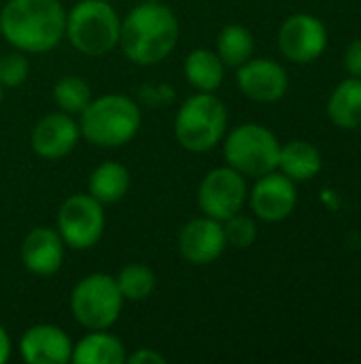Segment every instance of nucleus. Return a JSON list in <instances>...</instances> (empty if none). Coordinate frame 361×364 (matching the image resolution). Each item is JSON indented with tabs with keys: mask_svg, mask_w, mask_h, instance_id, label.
<instances>
[{
	"mask_svg": "<svg viewBox=\"0 0 361 364\" xmlns=\"http://www.w3.org/2000/svg\"><path fill=\"white\" fill-rule=\"evenodd\" d=\"M117 288L123 296V301H132V303H140V301H147L153 290H155V273L147 267V264H140V262H132V264H126L117 277Z\"/></svg>",
	"mask_w": 361,
	"mask_h": 364,
	"instance_id": "obj_23",
	"label": "nucleus"
},
{
	"mask_svg": "<svg viewBox=\"0 0 361 364\" xmlns=\"http://www.w3.org/2000/svg\"><path fill=\"white\" fill-rule=\"evenodd\" d=\"M236 83L240 92L255 102H277L285 96L289 79L285 68L268 58H251L238 66Z\"/></svg>",
	"mask_w": 361,
	"mask_h": 364,
	"instance_id": "obj_12",
	"label": "nucleus"
},
{
	"mask_svg": "<svg viewBox=\"0 0 361 364\" xmlns=\"http://www.w3.org/2000/svg\"><path fill=\"white\" fill-rule=\"evenodd\" d=\"M30 75V62L23 51L15 49L0 55V85L2 87H17Z\"/></svg>",
	"mask_w": 361,
	"mask_h": 364,
	"instance_id": "obj_26",
	"label": "nucleus"
},
{
	"mask_svg": "<svg viewBox=\"0 0 361 364\" xmlns=\"http://www.w3.org/2000/svg\"><path fill=\"white\" fill-rule=\"evenodd\" d=\"M138 96L149 107H164L174 98V90L170 85H164V83H157V85L145 83L138 87Z\"/></svg>",
	"mask_w": 361,
	"mask_h": 364,
	"instance_id": "obj_27",
	"label": "nucleus"
},
{
	"mask_svg": "<svg viewBox=\"0 0 361 364\" xmlns=\"http://www.w3.org/2000/svg\"><path fill=\"white\" fill-rule=\"evenodd\" d=\"M126 363L128 364H166V358L151 350V348H140L138 352H134L132 356H126Z\"/></svg>",
	"mask_w": 361,
	"mask_h": 364,
	"instance_id": "obj_29",
	"label": "nucleus"
},
{
	"mask_svg": "<svg viewBox=\"0 0 361 364\" xmlns=\"http://www.w3.org/2000/svg\"><path fill=\"white\" fill-rule=\"evenodd\" d=\"M177 41L179 19L164 2H140L121 21V51L138 66L160 64L172 53Z\"/></svg>",
	"mask_w": 361,
	"mask_h": 364,
	"instance_id": "obj_2",
	"label": "nucleus"
},
{
	"mask_svg": "<svg viewBox=\"0 0 361 364\" xmlns=\"http://www.w3.org/2000/svg\"><path fill=\"white\" fill-rule=\"evenodd\" d=\"M253 34L240 26V23H230L219 32L217 38V55L221 58L223 66L238 68L253 55Z\"/></svg>",
	"mask_w": 361,
	"mask_h": 364,
	"instance_id": "obj_22",
	"label": "nucleus"
},
{
	"mask_svg": "<svg viewBox=\"0 0 361 364\" xmlns=\"http://www.w3.org/2000/svg\"><path fill=\"white\" fill-rule=\"evenodd\" d=\"M247 181L232 166H219L206 173L198 188V207L204 215L226 222L243 211L247 203Z\"/></svg>",
	"mask_w": 361,
	"mask_h": 364,
	"instance_id": "obj_9",
	"label": "nucleus"
},
{
	"mask_svg": "<svg viewBox=\"0 0 361 364\" xmlns=\"http://www.w3.org/2000/svg\"><path fill=\"white\" fill-rule=\"evenodd\" d=\"M11 352H13L11 339H9L6 331L0 326V364H4L9 358H11Z\"/></svg>",
	"mask_w": 361,
	"mask_h": 364,
	"instance_id": "obj_30",
	"label": "nucleus"
},
{
	"mask_svg": "<svg viewBox=\"0 0 361 364\" xmlns=\"http://www.w3.org/2000/svg\"><path fill=\"white\" fill-rule=\"evenodd\" d=\"M0 34L23 53L51 51L66 34V11L60 0H9L0 11Z\"/></svg>",
	"mask_w": 361,
	"mask_h": 364,
	"instance_id": "obj_1",
	"label": "nucleus"
},
{
	"mask_svg": "<svg viewBox=\"0 0 361 364\" xmlns=\"http://www.w3.org/2000/svg\"><path fill=\"white\" fill-rule=\"evenodd\" d=\"M223 224V235H226V243L238 250H247L255 243L257 239V224L249 218L243 215L240 211L232 218H228Z\"/></svg>",
	"mask_w": 361,
	"mask_h": 364,
	"instance_id": "obj_25",
	"label": "nucleus"
},
{
	"mask_svg": "<svg viewBox=\"0 0 361 364\" xmlns=\"http://www.w3.org/2000/svg\"><path fill=\"white\" fill-rule=\"evenodd\" d=\"M328 45V30L321 19L309 13L287 17L279 30V49L283 55L298 64L317 60Z\"/></svg>",
	"mask_w": 361,
	"mask_h": 364,
	"instance_id": "obj_10",
	"label": "nucleus"
},
{
	"mask_svg": "<svg viewBox=\"0 0 361 364\" xmlns=\"http://www.w3.org/2000/svg\"><path fill=\"white\" fill-rule=\"evenodd\" d=\"M253 213L264 222H281L291 215L298 203L294 179L283 173H266L257 179L249 194Z\"/></svg>",
	"mask_w": 361,
	"mask_h": 364,
	"instance_id": "obj_11",
	"label": "nucleus"
},
{
	"mask_svg": "<svg viewBox=\"0 0 361 364\" xmlns=\"http://www.w3.org/2000/svg\"><path fill=\"white\" fill-rule=\"evenodd\" d=\"M143 2H162V0H143Z\"/></svg>",
	"mask_w": 361,
	"mask_h": 364,
	"instance_id": "obj_32",
	"label": "nucleus"
},
{
	"mask_svg": "<svg viewBox=\"0 0 361 364\" xmlns=\"http://www.w3.org/2000/svg\"><path fill=\"white\" fill-rule=\"evenodd\" d=\"M53 100L64 113H81L91 100V87L85 79L77 75H66L53 85Z\"/></svg>",
	"mask_w": 361,
	"mask_h": 364,
	"instance_id": "obj_24",
	"label": "nucleus"
},
{
	"mask_svg": "<svg viewBox=\"0 0 361 364\" xmlns=\"http://www.w3.org/2000/svg\"><path fill=\"white\" fill-rule=\"evenodd\" d=\"M72 339L53 324H36L30 326L21 341L19 352L21 358L30 364H66L72 358Z\"/></svg>",
	"mask_w": 361,
	"mask_h": 364,
	"instance_id": "obj_15",
	"label": "nucleus"
},
{
	"mask_svg": "<svg viewBox=\"0 0 361 364\" xmlns=\"http://www.w3.org/2000/svg\"><path fill=\"white\" fill-rule=\"evenodd\" d=\"M70 360L74 364H123L126 346L106 331H91L72 348Z\"/></svg>",
	"mask_w": 361,
	"mask_h": 364,
	"instance_id": "obj_17",
	"label": "nucleus"
},
{
	"mask_svg": "<svg viewBox=\"0 0 361 364\" xmlns=\"http://www.w3.org/2000/svg\"><path fill=\"white\" fill-rule=\"evenodd\" d=\"M2 100H4V92H2V85H0V105H2Z\"/></svg>",
	"mask_w": 361,
	"mask_h": 364,
	"instance_id": "obj_31",
	"label": "nucleus"
},
{
	"mask_svg": "<svg viewBox=\"0 0 361 364\" xmlns=\"http://www.w3.org/2000/svg\"><path fill=\"white\" fill-rule=\"evenodd\" d=\"M130 188V173L119 162H102L94 168L89 177V194L102 203L113 205L119 203Z\"/></svg>",
	"mask_w": 361,
	"mask_h": 364,
	"instance_id": "obj_21",
	"label": "nucleus"
},
{
	"mask_svg": "<svg viewBox=\"0 0 361 364\" xmlns=\"http://www.w3.org/2000/svg\"><path fill=\"white\" fill-rule=\"evenodd\" d=\"M121 19L106 0H81L66 13V38L85 55H104L119 45Z\"/></svg>",
	"mask_w": 361,
	"mask_h": 364,
	"instance_id": "obj_5",
	"label": "nucleus"
},
{
	"mask_svg": "<svg viewBox=\"0 0 361 364\" xmlns=\"http://www.w3.org/2000/svg\"><path fill=\"white\" fill-rule=\"evenodd\" d=\"M79 136H81L79 124L72 119L70 113L60 111V113H49L36 122V126L32 128L30 143L36 156L45 160H60L77 147Z\"/></svg>",
	"mask_w": 361,
	"mask_h": 364,
	"instance_id": "obj_14",
	"label": "nucleus"
},
{
	"mask_svg": "<svg viewBox=\"0 0 361 364\" xmlns=\"http://www.w3.org/2000/svg\"><path fill=\"white\" fill-rule=\"evenodd\" d=\"M223 224L209 215L187 222L179 235V252L185 262L204 267L215 262L226 250Z\"/></svg>",
	"mask_w": 361,
	"mask_h": 364,
	"instance_id": "obj_13",
	"label": "nucleus"
},
{
	"mask_svg": "<svg viewBox=\"0 0 361 364\" xmlns=\"http://www.w3.org/2000/svg\"><path fill=\"white\" fill-rule=\"evenodd\" d=\"M106 2H111V0H106Z\"/></svg>",
	"mask_w": 361,
	"mask_h": 364,
	"instance_id": "obj_33",
	"label": "nucleus"
},
{
	"mask_svg": "<svg viewBox=\"0 0 361 364\" xmlns=\"http://www.w3.org/2000/svg\"><path fill=\"white\" fill-rule=\"evenodd\" d=\"M228 128V109L213 92L189 96L174 117V136L191 154H204L217 147Z\"/></svg>",
	"mask_w": 361,
	"mask_h": 364,
	"instance_id": "obj_4",
	"label": "nucleus"
},
{
	"mask_svg": "<svg viewBox=\"0 0 361 364\" xmlns=\"http://www.w3.org/2000/svg\"><path fill=\"white\" fill-rule=\"evenodd\" d=\"M294 181H309L321 171V154L309 141H289L279 151V166Z\"/></svg>",
	"mask_w": 361,
	"mask_h": 364,
	"instance_id": "obj_18",
	"label": "nucleus"
},
{
	"mask_svg": "<svg viewBox=\"0 0 361 364\" xmlns=\"http://www.w3.org/2000/svg\"><path fill=\"white\" fill-rule=\"evenodd\" d=\"M281 143L266 126L243 124L236 126L223 143L228 166L245 177H262L279 166Z\"/></svg>",
	"mask_w": 361,
	"mask_h": 364,
	"instance_id": "obj_7",
	"label": "nucleus"
},
{
	"mask_svg": "<svg viewBox=\"0 0 361 364\" xmlns=\"http://www.w3.org/2000/svg\"><path fill=\"white\" fill-rule=\"evenodd\" d=\"M19 256L30 273L47 277L57 273L64 262V241L53 228L38 226L26 235Z\"/></svg>",
	"mask_w": 361,
	"mask_h": 364,
	"instance_id": "obj_16",
	"label": "nucleus"
},
{
	"mask_svg": "<svg viewBox=\"0 0 361 364\" xmlns=\"http://www.w3.org/2000/svg\"><path fill=\"white\" fill-rule=\"evenodd\" d=\"M104 205L91 194H72L57 211V232L72 250L94 247L104 235Z\"/></svg>",
	"mask_w": 361,
	"mask_h": 364,
	"instance_id": "obj_8",
	"label": "nucleus"
},
{
	"mask_svg": "<svg viewBox=\"0 0 361 364\" xmlns=\"http://www.w3.org/2000/svg\"><path fill=\"white\" fill-rule=\"evenodd\" d=\"M345 66H347V70H349L353 77H360L361 79V38L353 41V43L347 47Z\"/></svg>",
	"mask_w": 361,
	"mask_h": 364,
	"instance_id": "obj_28",
	"label": "nucleus"
},
{
	"mask_svg": "<svg viewBox=\"0 0 361 364\" xmlns=\"http://www.w3.org/2000/svg\"><path fill=\"white\" fill-rule=\"evenodd\" d=\"M79 130L96 147H121L140 130L143 113L134 98L123 94H104L91 98L79 113Z\"/></svg>",
	"mask_w": 361,
	"mask_h": 364,
	"instance_id": "obj_3",
	"label": "nucleus"
},
{
	"mask_svg": "<svg viewBox=\"0 0 361 364\" xmlns=\"http://www.w3.org/2000/svg\"><path fill=\"white\" fill-rule=\"evenodd\" d=\"M123 296L115 277L91 273L83 277L70 294V311L87 331H109L121 316Z\"/></svg>",
	"mask_w": 361,
	"mask_h": 364,
	"instance_id": "obj_6",
	"label": "nucleus"
},
{
	"mask_svg": "<svg viewBox=\"0 0 361 364\" xmlns=\"http://www.w3.org/2000/svg\"><path fill=\"white\" fill-rule=\"evenodd\" d=\"M330 119L345 130H353L361 126V79H345L328 100Z\"/></svg>",
	"mask_w": 361,
	"mask_h": 364,
	"instance_id": "obj_19",
	"label": "nucleus"
},
{
	"mask_svg": "<svg viewBox=\"0 0 361 364\" xmlns=\"http://www.w3.org/2000/svg\"><path fill=\"white\" fill-rule=\"evenodd\" d=\"M183 73L198 92H215L223 83V62L211 49H194L185 58Z\"/></svg>",
	"mask_w": 361,
	"mask_h": 364,
	"instance_id": "obj_20",
	"label": "nucleus"
}]
</instances>
